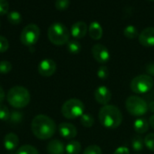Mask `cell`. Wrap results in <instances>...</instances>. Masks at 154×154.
Masks as SVG:
<instances>
[{"mask_svg": "<svg viewBox=\"0 0 154 154\" xmlns=\"http://www.w3.org/2000/svg\"><path fill=\"white\" fill-rule=\"evenodd\" d=\"M31 129L33 135L38 139L48 140L55 134L57 127L51 118L45 114H39L32 119Z\"/></svg>", "mask_w": 154, "mask_h": 154, "instance_id": "6da1fadb", "label": "cell"}, {"mask_svg": "<svg viewBox=\"0 0 154 154\" xmlns=\"http://www.w3.org/2000/svg\"><path fill=\"white\" fill-rule=\"evenodd\" d=\"M98 120L107 129H116L123 122V114L120 109L115 105H104L98 113Z\"/></svg>", "mask_w": 154, "mask_h": 154, "instance_id": "7a4b0ae2", "label": "cell"}, {"mask_svg": "<svg viewBox=\"0 0 154 154\" xmlns=\"http://www.w3.org/2000/svg\"><path fill=\"white\" fill-rule=\"evenodd\" d=\"M8 103L15 108L22 109L27 106L31 100V95L29 91L23 86H14L12 87L6 95Z\"/></svg>", "mask_w": 154, "mask_h": 154, "instance_id": "3957f363", "label": "cell"}, {"mask_svg": "<svg viewBox=\"0 0 154 154\" xmlns=\"http://www.w3.org/2000/svg\"><path fill=\"white\" fill-rule=\"evenodd\" d=\"M48 38L55 45H63L69 41V32L61 23H54L48 29Z\"/></svg>", "mask_w": 154, "mask_h": 154, "instance_id": "277c9868", "label": "cell"}, {"mask_svg": "<svg viewBox=\"0 0 154 154\" xmlns=\"http://www.w3.org/2000/svg\"><path fill=\"white\" fill-rule=\"evenodd\" d=\"M85 106L84 103L76 98L66 101L61 106V113L66 119H76L81 117L84 114Z\"/></svg>", "mask_w": 154, "mask_h": 154, "instance_id": "5b68a950", "label": "cell"}, {"mask_svg": "<svg viewBox=\"0 0 154 154\" xmlns=\"http://www.w3.org/2000/svg\"><path fill=\"white\" fill-rule=\"evenodd\" d=\"M125 108L130 114L137 117L143 116L149 111L146 101L137 95H131L126 99Z\"/></svg>", "mask_w": 154, "mask_h": 154, "instance_id": "8992f818", "label": "cell"}, {"mask_svg": "<svg viewBox=\"0 0 154 154\" xmlns=\"http://www.w3.org/2000/svg\"><path fill=\"white\" fill-rule=\"evenodd\" d=\"M154 85L153 78L148 74H140L135 76L130 84L131 90L137 94H144L150 92Z\"/></svg>", "mask_w": 154, "mask_h": 154, "instance_id": "52a82bcc", "label": "cell"}, {"mask_svg": "<svg viewBox=\"0 0 154 154\" xmlns=\"http://www.w3.org/2000/svg\"><path fill=\"white\" fill-rule=\"evenodd\" d=\"M41 31L39 26L34 24H30L23 29L20 35V40L23 45L32 46L37 43Z\"/></svg>", "mask_w": 154, "mask_h": 154, "instance_id": "ba28073f", "label": "cell"}, {"mask_svg": "<svg viewBox=\"0 0 154 154\" xmlns=\"http://www.w3.org/2000/svg\"><path fill=\"white\" fill-rule=\"evenodd\" d=\"M92 55L99 64H106L110 59L109 50L102 44H96L92 47Z\"/></svg>", "mask_w": 154, "mask_h": 154, "instance_id": "9c48e42d", "label": "cell"}, {"mask_svg": "<svg viewBox=\"0 0 154 154\" xmlns=\"http://www.w3.org/2000/svg\"><path fill=\"white\" fill-rule=\"evenodd\" d=\"M57 64L51 59H44L40 62L38 65V72L42 76L50 77L53 75L56 72Z\"/></svg>", "mask_w": 154, "mask_h": 154, "instance_id": "30bf717a", "label": "cell"}, {"mask_svg": "<svg viewBox=\"0 0 154 154\" xmlns=\"http://www.w3.org/2000/svg\"><path fill=\"white\" fill-rule=\"evenodd\" d=\"M94 96H95V100L97 101V103L104 106V105L108 104V103L111 101L112 93L106 86L101 85V86H98L95 90Z\"/></svg>", "mask_w": 154, "mask_h": 154, "instance_id": "8fae6325", "label": "cell"}, {"mask_svg": "<svg viewBox=\"0 0 154 154\" xmlns=\"http://www.w3.org/2000/svg\"><path fill=\"white\" fill-rule=\"evenodd\" d=\"M139 43L144 47L154 46V27L144 28L139 34Z\"/></svg>", "mask_w": 154, "mask_h": 154, "instance_id": "7c38bea8", "label": "cell"}, {"mask_svg": "<svg viewBox=\"0 0 154 154\" xmlns=\"http://www.w3.org/2000/svg\"><path fill=\"white\" fill-rule=\"evenodd\" d=\"M58 129H59L60 134L64 139H67V140L74 139L77 136V133H78L77 128L73 124L69 123H60L59 125Z\"/></svg>", "mask_w": 154, "mask_h": 154, "instance_id": "4fadbf2b", "label": "cell"}, {"mask_svg": "<svg viewBox=\"0 0 154 154\" xmlns=\"http://www.w3.org/2000/svg\"><path fill=\"white\" fill-rule=\"evenodd\" d=\"M88 31V27L85 22L79 21L71 26V35L76 39H81L85 37Z\"/></svg>", "mask_w": 154, "mask_h": 154, "instance_id": "5bb4252c", "label": "cell"}, {"mask_svg": "<svg viewBox=\"0 0 154 154\" xmlns=\"http://www.w3.org/2000/svg\"><path fill=\"white\" fill-rule=\"evenodd\" d=\"M18 144H19V138L15 133H10L5 136L4 146H5V149L7 150L8 152H12L15 150Z\"/></svg>", "mask_w": 154, "mask_h": 154, "instance_id": "9a60e30c", "label": "cell"}, {"mask_svg": "<svg viewBox=\"0 0 154 154\" xmlns=\"http://www.w3.org/2000/svg\"><path fill=\"white\" fill-rule=\"evenodd\" d=\"M47 152L49 154H64L65 146L59 140H51L47 145Z\"/></svg>", "mask_w": 154, "mask_h": 154, "instance_id": "2e32d148", "label": "cell"}, {"mask_svg": "<svg viewBox=\"0 0 154 154\" xmlns=\"http://www.w3.org/2000/svg\"><path fill=\"white\" fill-rule=\"evenodd\" d=\"M89 36L93 40H100L103 36V28L98 22H92L88 27Z\"/></svg>", "mask_w": 154, "mask_h": 154, "instance_id": "e0dca14e", "label": "cell"}, {"mask_svg": "<svg viewBox=\"0 0 154 154\" xmlns=\"http://www.w3.org/2000/svg\"><path fill=\"white\" fill-rule=\"evenodd\" d=\"M149 121L145 118H137L134 123V129L137 133L143 134L149 131Z\"/></svg>", "mask_w": 154, "mask_h": 154, "instance_id": "ac0fdd59", "label": "cell"}, {"mask_svg": "<svg viewBox=\"0 0 154 154\" xmlns=\"http://www.w3.org/2000/svg\"><path fill=\"white\" fill-rule=\"evenodd\" d=\"M80 152H81V144L78 141H71L65 147L66 154H79Z\"/></svg>", "mask_w": 154, "mask_h": 154, "instance_id": "d6986e66", "label": "cell"}, {"mask_svg": "<svg viewBox=\"0 0 154 154\" xmlns=\"http://www.w3.org/2000/svg\"><path fill=\"white\" fill-rule=\"evenodd\" d=\"M124 34L128 39H134L139 35V33H138L137 28L134 25H129L124 29Z\"/></svg>", "mask_w": 154, "mask_h": 154, "instance_id": "ffe728a7", "label": "cell"}, {"mask_svg": "<svg viewBox=\"0 0 154 154\" xmlns=\"http://www.w3.org/2000/svg\"><path fill=\"white\" fill-rule=\"evenodd\" d=\"M132 147L135 152H141L144 147V139L139 135H136L132 140Z\"/></svg>", "mask_w": 154, "mask_h": 154, "instance_id": "44dd1931", "label": "cell"}, {"mask_svg": "<svg viewBox=\"0 0 154 154\" xmlns=\"http://www.w3.org/2000/svg\"><path fill=\"white\" fill-rule=\"evenodd\" d=\"M67 49H68V51L70 54H77L81 50V44H80V43L79 41L71 40V41H69L68 42V44H67Z\"/></svg>", "mask_w": 154, "mask_h": 154, "instance_id": "7402d4cb", "label": "cell"}, {"mask_svg": "<svg viewBox=\"0 0 154 154\" xmlns=\"http://www.w3.org/2000/svg\"><path fill=\"white\" fill-rule=\"evenodd\" d=\"M80 123L82 124V126H84L86 128H90V127H92L94 125L95 119H94V117H93L92 114L84 113L80 117Z\"/></svg>", "mask_w": 154, "mask_h": 154, "instance_id": "603a6c76", "label": "cell"}, {"mask_svg": "<svg viewBox=\"0 0 154 154\" xmlns=\"http://www.w3.org/2000/svg\"><path fill=\"white\" fill-rule=\"evenodd\" d=\"M7 19L12 25H19L22 22V15L17 11H11L7 14Z\"/></svg>", "mask_w": 154, "mask_h": 154, "instance_id": "cb8c5ba5", "label": "cell"}, {"mask_svg": "<svg viewBox=\"0 0 154 154\" xmlns=\"http://www.w3.org/2000/svg\"><path fill=\"white\" fill-rule=\"evenodd\" d=\"M15 154H39V152H38L37 149L34 148L33 146L25 144V145H23L20 148H18Z\"/></svg>", "mask_w": 154, "mask_h": 154, "instance_id": "d4e9b609", "label": "cell"}, {"mask_svg": "<svg viewBox=\"0 0 154 154\" xmlns=\"http://www.w3.org/2000/svg\"><path fill=\"white\" fill-rule=\"evenodd\" d=\"M144 146L150 151L154 152V133H148L144 138Z\"/></svg>", "mask_w": 154, "mask_h": 154, "instance_id": "484cf974", "label": "cell"}, {"mask_svg": "<svg viewBox=\"0 0 154 154\" xmlns=\"http://www.w3.org/2000/svg\"><path fill=\"white\" fill-rule=\"evenodd\" d=\"M12 70V64L9 61H0V74H7Z\"/></svg>", "mask_w": 154, "mask_h": 154, "instance_id": "4316f807", "label": "cell"}, {"mask_svg": "<svg viewBox=\"0 0 154 154\" xmlns=\"http://www.w3.org/2000/svg\"><path fill=\"white\" fill-rule=\"evenodd\" d=\"M11 113L9 112V109L4 105V104H0V120L1 121H7L10 119Z\"/></svg>", "mask_w": 154, "mask_h": 154, "instance_id": "83f0119b", "label": "cell"}, {"mask_svg": "<svg viewBox=\"0 0 154 154\" xmlns=\"http://www.w3.org/2000/svg\"><path fill=\"white\" fill-rule=\"evenodd\" d=\"M82 154H103L102 150L98 145H89L88 146Z\"/></svg>", "mask_w": 154, "mask_h": 154, "instance_id": "f1b7e54d", "label": "cell"}, {"mask_svg": "<svg viewBox=\"0 0 154 154\" xmlns=\"http://www.w3.org/2000/svg\"><path fill=\"white\" fill-rule=\"evenodd\" d=\"M97 74L98 76V78L102 79V80H105L106 79L108 76H109V70L106 66H100L97 72Z\"/></svg>", "mask_w": 154, "mask_h": 154, "instance_id": "f546056e", "label": "cell"}, {"mask_svg": "<svg viewBox=\"0 0 154 154\" xmlns=\"http://www.w3.org/2000/svg\"><path fill=\"white\" fill-rule=\"evenodd\" d=\"M69 6V0H56L55 1V7L59 11L66 10Z\"/></svg>", "mask_w": 154, "mask_h": 154, "instance_id": "4dcf8cb0", "label": "cell"}, {"mask_svg": "<svg viewBox=\"0 0 154 154\" xmlns=\"http://www.w3.org/2000/svg\"><path fill=\"white\" fill-rule=\"evenodd\" d=\"M9 10V3L7 0H0V15H7Z\"/></svg>", "mask_w": 154, "mask_h": 154, "instance_id": "1f68e13d", "label": "cell"}, {"mask_svg": "<svg viewBox=\"0 0 154 154\" xmlns=\"http://www.w3.org/2000/svg\"><path fill=\"white\" fill-rule=\"evenodd\" d=\"M8 48H9V42H8V40L5 37L0 35V53L6 52L8 50Z\"/></svg>", "mask_w": 154, "mask_h": 154, "instance_id": "d6a6232c", "label": "cell"}, {"mask_svg": "<svg viewBox=\"0 0 154 154\" xmlns=\"http://www.w3.org/2000/svg\"><path fill=\"white\" fill-rule=\"evenodd\" d=\"M10 120L13 123H18V122H20L22 120V113H17V112L13 113L11 114V116H10Z\"/></svg>", "mask_w": 154, "mask_h": 154, "instance_id": "836d02e7", "label": "cell"}, {"mask_svg": "<svg viewBox=\"0 0 154 154\" xmlns=\"http://www.w3.org/2000/svg\"><path fill=\"white\" fill-rule=\"evenodd\" d=\"M113 154H130V150L128 147L121 146V147L117 148Z\"/></svg>", "mask_w": 154, "mask_h": 154, "instance_id": "e575fe53", "label": "cell"}, {"mask_svg": "<svg viewBox=\"0 0 154 154\" xmlns=\"http://www.w3.org/2000/svg\"><path fill=\"white\" fill-rule=\"evenodd\" d=\"M146 72H147V74H148V75H150V76H154V63H150V64H148L147 65H146Z\"/></svg>", "mask_w": 154, "mask_h": 154, "instance_id": "d590c367", "label": "cell"}, {"mask_svg": "<svg viewBox=\"0 0 154 154\" xmlns=\"http://www.w3.org/2000/svg\"><path fill=\"white\" fill-rule=\"evenodd\" d=\"M5 97V92H4L3 88L0 86V104H1V103L4 101Z\"/></svg>", "mask_w": 154, "mask_h": 154, "instance_id": "8d00e7d4", "label": "cell"}, {"mask_svg": "<svg viewBox=\"0 0 154 154\" xmlns=\"http://www.w3.org/2000/svg\"><path fill=\"white\" fill-rule=\"evenodd\" d=\"M149 124H150V126L154 130V114L153 115H152V116L149 118Z\"/></svg>", "mask_w": 154, "mask_h": 154, "instance_id": "74e56055", "label": "cell"}, {"mask_svg": "<svg viewBox=\"0 0 154 154\" xmlns=\"http://www.w3.org/2000/svg\"><path fill=\"white\" fill-rule=\"evenodd\" d=\"M148 108H149V111L154 113V102H151L150 103H148Z\"/></svg>", "mask_w": 154, "mask_h": 154, "instance_id": "f35d334b", "label": "cell"}, {"mask_svg": "<svg viewBox=\"0 0 154 154\" xmlns=\"http://www.w3.org/2000/svg\"><path fill=\"white\" fill-rule=\"evenodd\" d=\"M150 1H154V0H150Z\"/></svg>", "mask_w": 154, "mask_h": 154, "instance_id": "ab89813d", "label": "cell"}]
</instances>
